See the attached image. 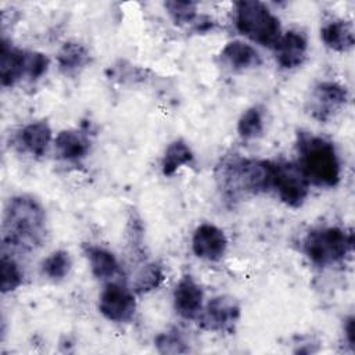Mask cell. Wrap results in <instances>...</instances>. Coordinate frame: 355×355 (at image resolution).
Returning <instances> with one entry per match:
<instances>
[{
  "mask_svg": "<svg viewBox=\"0 0 355 355\" xmlns=\"http://www.w3.org/2000/svg\"><path fill=\"white\" fill-rule=\"evenodd\" d=\"M46 234V212L42 204L25 194L12 197L4 211V247L31 251L42 245Z\"/></svg>",
  "mask_w": 355,
  "mask_h": 355,
  "instance_id": "6da1fadb",
  "label": "cell"
},
{
  "mask_svg": "<svg viewBox=\"0 0 355 355\" xmlns=\"http://www.w3.org/2000/svg\"><path fill=\"white\" fill-rule=\"evenodd\" d=\"M301 162L298 164L309 183L333 187L340 180V161L334 146L318 136H304L300 140Z\"/></svg>",
  "mask_w": 355,
  "mask_h": 355,
  "instance_id": "7a4b0ae2",
  "label": "cell"
},
{
  "mask_svg": "<svg viewBox=\"0 0 355 355\" xmlns=\"http://www.w3.org/2000/svg\"><path fill=\"white\" fill-rule=\"evenodd\" d=\"M220 178L223 187L232 194L263 193L272 189L273 162L236 158L223 164Z\"/></svg>",
  "mask_w": 355,
  "mask_h": 355,
  "instance_id": "3957f363",
  "label": "cell"
},
{
  "mask_svg": "<svg viewBox=\"0 0 355 355\" xmlns=\"http://www.w3.org/2000/svg\"><path fill=\"white\" fill-rule=\"evenodd\" d=\"M234 19L240 33L265 47L275 49L282 37L277 17L261 1H239Z\"/></svg>",
  "mask_w": 355,
  "mask_h": 355,
  "instance_id": "277c9868",
  "label": "cell"
},
{
  "mask_svg": "<svg viewBox=\"0 0 355 355\" xmlns=\"http://www.w3.org/2000/svg\"><path fill=\"white\" fill-rule=\"evenodd\" d=\"M354 245L352 233L340 227H319L309 232L304 240L306 257L318 266H330L343 261Z\"/></svg>",
  "mask_w": 355,
  "mask_h": 355,
  "instance_id": "5b68a950",
  "label": "cell"
},
{
  "mask_svg": "<svg viewBox=\"0 0 355 355\" xmlns=\"http://www.w3.org/2000/svg\"><path fill=\"white\" fill-rule=\"evenodd\" d=\"M272 189L276 190L284 204L298 208L308 196L309 182L298 164L273 162Z\"/></svg>",
  "mask_w": 355,
  "mask_h": 355,
  "instance_id": "8992f818",
  "label": "cell"
},
{
  "mask_svg": "<svg viewBox=\"0 0 355 355\" xmlns=\"http://www.w3.org/2000/svg\"><path fill=\"white\" fill-rule=\"evenodd\" d=\"M200 324L212 331H230L240 318V306L233 297L218 295L197 316Z\"/></svg>",
  "mask_w": 355,
  "mask_h": 355,
  "instance_id": "52a82bcc",
  "label": "cell"
},
{
  "mask_svg": "<svg viewBox=\"0 0 355 355\" xmlns=\"http://www.w3.org/2000/svg\"><path fill=\"white\" fill-rule=\"evenodd\" d=\"M347 89L337 82H320L318 83L311 94L309 112L318 121H327L334 116L347 103Z\"/></svg>",
  "mask_w": 355,
  "mask_h": 355,
  "instance_id": "ba28073f",
  "label": "cell"
},
{
  "mask_svg": "<svg viewBox=\"0 0 355 355\" xmlns=\"http://www.w3.org/2000/svg\"><path fill=\"white\" fill-rule=\"evenodd\" d=\"M100 312L112 322H128L135 313L136 302L133 294L118 283H108L98 301Z\"/></svg>",
  "mask_w": 355,
  "mask_h": 355,
  "instance_id": "9c48e42d",
  "label": "cell"
},
{
  "mask_svg": "<svg viewBox=\"0 0 355 355\" xmlns=\"http://www.w3.org/2000/svg\"><path fill=\"white\" fill-rule=\"evenodd\" d=\"M193 252L205 261H219L227 248V239L219 227L215 225H200L191 240Z\"/></svg>",
  "mask_w": 355,
  "mask_h": 355,
  "instance_id": "30bf717a",
  "label": "cell"
},
{
  "mask_svg": "<svg viewBox=\"0 0 355 355\" xmlns=\"http://www.w3.org/2000/svg\"><path fill=\"white\" fill-rule=\"evenodd\" d=\"M176 312L186 319H194L202 309V290L191 276H183L173 291Z\"/></svg>",
  "mask_w": 355,
  "mask_h": 355,
  "instance_id": "8fae6325",
  "label": "cell"
},
{
  "mask_svg": "<svg viewBox=\"0 0 355 355\" xmlns=\"http://www.w3.org/2000/svg\"><path fill=\"white\" fill-rule=\"evenodd\" d=\"M306 49L308 43L305 35L298 31H288L282 35L280 40L275 47L276 60L279 65L284 69L300 67L305 60Z\"/></svg>",
  "mask_w": 355,
  "mask_h": 355,
  "instance_id": "7c38bea8",
  "label": "cell"
},
{
  "mask_svg": "<svg viewBox=\"0 0 355 355\" xmlns=\"http://www.w3.org/2000/svg\"><path fill=\"white\" fill-rule=\"evenodd\" d=\"M320 37L323 43L334 51H348L355 43L354 29L351 22L336 18L323 24L320 29Z\"/></svg>",
  "mask_w": 355,
  "mask_h": 355,
  "instance_id": "4fadbf2b",
  "label": "cell"
},
{
  "mask_svg": "<svg viewBox=\"0 0 355 355\" xmlns=\"http://www.w3.org/2000/svg\"><path fill=\"white\" fill-rule=\"evenodd\" d=\"M25 61V50L12 47L6 39L1 43V61H0V76L3 86L15 85L22 76Z\"/></svg>",
  "mask_w": 355,
  "mask_h": 355,
  "instance_id": "5bb4252c",
  "label": "cell"
},
{
  "mask_svg": "<svg viewBox=\"0 0 355 355\" xmlns=\"http://www.w3.org/2000/svg\"><path fill=\"white\" fill-rule=\"evenodd\" d=\"M220 57L229 67L240 71L254 68L261 64V57L258 51L252 46L240 40L227 43L222 50Z\"/></svg>",
  "mask_w": 355,
  "mask_h": 355,
  "instance_id": "9a60e30c",
  "label": "cell"
},
{
  "mask_svg": "<svg viewBox=\"0 0 355 355\" xmlns=\"http://www.w3.org/2000/svg\"><path fill=\"white\" fill-rule=\"evenodd\" d=\"M90 143L85 133L79 130H62L55 137V148L58 154L68 161L83 158L89 151Z\"/></svg>",
  "mask_w": 355,
  "mask_h": 355,
  "instance_id": "2e32d148",
  "label": "cell"
},
{
  "mask_svg": "<svg viewBox=\"0 0 355 355\" xmlns=\"http://www.w3.org/2000/svg\"><path fill=\"white\" fill-rule=\"evenodd\" d=\"M85 252L89 259L92 273L97 279L108 280L119 272V263L115 255L108 250L97 245H87Z\"/></svg>",
  "mask_w": 355,
  "mask_h": 355,
  "instance_id": "e0dca14e",
  "label": "cell"
},
{
  "mask_svg": "<svg viewBox=\"0 0 355 355\" xmlns=\"http://www.w3.org/2000/svg\"><path fill=\"white\" fill-rule=\"evenodd\" d=\"M19 140L31 154L43 155L51 140V129L44 121L32 122L22 129Z\"/></svg>",
  "mask_w": 355,
  "mask_h": 355,
  "instance_id": "ac0fdd59",
  "label": "cell"
},
{
  "mask_svg": "<svg viewBox=\"0 0 355 355\" xmlns=\"http://www.w3.org/2000/svg\"><path fill=\"white\" fill-rule=\"evenodd\" d=\"M57 61L62 72L72 73L89 62V51L82 43L67 42L58 51Z\"/></svg>",
  "mask_w": 355,
  "mask_h": 355,
  "instance_id": "d6986e66",
  "label": "cell"
},
{
  "mask_svg": "<svg viewBox=\"0 0 355 355\" xmlns=\"http://www.w3.org/2000/svg\"><path fill=\"white\" fill-rule=\"evenodd\" d=\"M193 159V153L189 144L183 140L172 141L164 155L162 159V173L165 176H172L180 166L189 164Z\"/></svg>",
  "mask_w": 355,
  "mask_h": 355,
  "instance_id": "ffe728a7",
  "label": "cell"
},
{
  "mask_svg": "<svg viewBox=\"0 0 355 355\" xmlns=\"http://www.w3.org/2000/svg\"><path fill=\"white\" fill-rule=\"evenodd\" d=\"M263 130V116L258 107H251L243 112L237 123V132L241 139L251 140L261 136Z\"/></svg>",
  "mask_w": 355,
  "mask_h": 355,
  "instance_id": "44dd1931",
  "label": "cell"
},
{
  "mask_svg": "<svg viewBox=\"0 0 355 355\" xmlns=\"http://www.w3.org/2000/svg\"><path fill=\"white\" fill-rule=\"evenodd\" d=\"M162 280H164L162 268L157 263H147L137 272L133 283V290L139 294H144L159 287Z\"/></svg>",
  "mask_w": 355,
  "mask_h": 355,
  "instance_id": "7402d4cb",
  "label": "cell"
},
{
  "mask_svg": "<svg viewBox=\"0 0 355 355\" xmlns=\"http://www.w3.org/2000/svg\"><path fill=\"white\" fill-rule=\"evenodd\" d=\"M71 265H72V261H71L69 254L67 251L58 250V251H54L53 254H50L43 261L42 269H43V273L49 279L61 280L68 275Z\"/></svg>",
  "mask_w": 355,
  "mask_h": 355,
  "instance_id": "603a6c76",
  "label": "cell"
},
{
  "mask_svg": "<svg viewBox=\"0 0 355 355\" xmlns=\"http://www.w3.org/2000/svg\"><path fill=\"white\" fill-rule=\"evenodd\" d=\"M22 283V272L18 266V263L8 257L7 254H3L1 257V293H10L18 288Z\"/></svg>",
  "mask_w": 355,
  "mask_h": 355,
  "instance_id": "cb8c5ba5",
  "label": "cell"
},
{
  "mask_svg": "<svg viewBox=\"0 0 355 355\" xmlns=\"http://www.w3.org/2000/svg\"><path fill=\"white\" fill-rule=\"evenodd\" d=\"M165 8L168 14L178 25H184L194 22L197 19V4L193 1H182V0H172L165 1Z\"/></svg>",
  "mask_w": 355,
  "mask_h": 355,
  "instance_id": "d4e9b609",
  "label": "cell"
},
{
  "mask_svg": "<svg viewBox=\"0 0 355 355\" xmlns=\"http://www.w3.org/2000/svg\"><path fill=\"white\" fill-rule=\"evenodd\" d=\"M155 345L162 354H179L189 351L183 336L176 329L161 333L155 340Z\"/></svg>",
  "mask_w": 355,
  "mask_h": 355,
  "instance_id": "484cf974",
  "label": "cell"
},
{
  "mask_svg": "<svg viewBox=\"0 0 355 355\" xmlns=\"http://www.w3.org/2000/svg\"><path fill=\"white\" fill-rule=\"evenodd\" d=\"M49 68V58L37 51H25L24 72L25 76L35 80L46 73Z\"/></svg>",
  "mask_w": 355,
  "mask_h": 355,
  "instance_id": "4316f807",
  "label": "cell"
},
{
  "mask_svg": "<svg viewBox=\"0 0 355 355\" xmlns=\"http://www.w3.org/2000/svg\"><path fill=\"white\" fill-rule=\"evenodd\" d=\"M344 330H345V336H347V340H348V343H349V345L354 348V318L352 316H349L348 319H347V323H345V327H344Z\"/></svg>",
  "mask_w": 355,
  "mask_h": 355,
  "instance_id": "83f0119b",
  "label": "cell"
}]
</instances>
